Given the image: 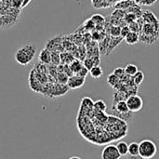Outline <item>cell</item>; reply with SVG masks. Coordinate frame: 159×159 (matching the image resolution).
Segmentation results:
<instances>
[{
	"label": "cell",
	"instance_id": "obj_1",
	"mask_svg": "<svg viewBox=\"0 0 159 159\" xmlns=\"http://www.w3.org/2000/svg\"><path fill=\"white\" fill-rule=\"evenodd\" d=\"M35 54H36V47L33 44H26L25 46L20 48L16 51L14 55V59L20 65L26 66L30 62H32V61L35 57Z\"/></svg>",
	"mask_w": 159,
	"mask_h": 159
},
{
	"label": "cell",
	"instance_id": "obj_2",
	"mask_svg": "<svg viewBox=\"0 0 159 159\" xmlns=\"http://www.w3.org/2000/svg\"><path fill=\"white\" fill-rule=\"evenodd\" d=\"M139 156L143 159H152L157 153V147L151 140H143L140 143Z\"/></svg>",
	"mask_w": 159,
	"mask_h": 159
},
{
	"label": "cell",
	"instance_id": "obj_3",
	"mask_svg": "<svg viewBox=\"0 0 159 159\" xmlns=\"http://www.w3.org/2000/svg\"><path fill=\"white\" fill-rule=\"evenodd\" d=\"M127 104L130 113H137L141 111L143 107V101L138 95H130L127 99Z\"/></svg>",
	"mask_w": 159,
	"mask_h": 159
},
{
	"label": "cell",
	"instance_id": "obj_4",
	"mask_svg": "<svg viewBox=\"0 0 159 159\" xmlns=\"http://www.w3.org/2000/svg\"><path fill=\"white\" fill-rule=\"evenodd\" d=\"M121 156L114 144H109L102 149V159H120Z\"/></svg>",
	"mask_w": 159,
	"mask_h": 159
},
{
	"label": "cell",
	"instance_id": "obj_5",
	"mask_svg": "<svg viewBox=\"0 0 159 159\" xmlns=\"http://www.w3.org/2000/svg\"><path fill=\"white\" fill-rule=\"evenodd\" d=\"M46 48H48L49 51H58L60 53L64 51V48L62 47V38L61 37H55L51 40H49L47 44H46Z\"/></svg>",
	"mask_w": 159,
	"mask_h": 159
},
{
	"label": "cell",
	"instance_id": "obj_6",
	"mask_svg": "<svg viewBox=\"0 0 159 159\" xmlns=\"http://www.w3.org/2000/svg\"><path fill=\"white\" fill-rule=\"evenodd\" d=\"M85 81H86V78L74 75L73 76L69 77L67 86L70 89H76L83 87V85L85 84Z\"/></svg>",
	"mask_w": 159,
	"mask_h": 159
},
{
	"label": "cell",
	"instance_id": "obj_7",
	"mask_svg": "<svg viewBox=\"0 0 159 159\" xmlns=\"http://www.w3.org/2000/svg\"><path fill=\"white\" fill-rule=\"evenodd\" d=\"M29 85H30V88H31L34 91L38 92V93H41L44 85H42V84L38 81V79L36 78L34 69L31 71V74H30V76H29Z\"/></svg>",
	"mask_w": 159,
	"mask_h": 159
},
{
	"label": "cell",
	"instance_id": "obj_8",
	"mask_svg": "<svg viewBox=\"0 0 159 159\" xmlns=\"http://www.w3.org/2000/svg\"><path fill=\"white\" fill-rule=\"evenodd\" d=\"M70 89L68 88L67 85H62L59 83H55L52 86V90H51V98L52 97H58V96H62L67 93V91Z\"/></svg>",
	"mask_w": 159,
	"mask_h": 159
},
{
	"label": "cell",
	"instance_id": "obj_9",
	"mask_svg": "<svg viewBox=\"0 0 159 159\" xmlns=\"http://www.w3.org/2000/svg\"><path fill=\"white\" fill-rule=\"evenodd\" d=\"M101 63V60H100V56H95V57H87L84 61H83V65L89 71L91 68H93L94 66H98Z\"/></svg>",
	"mask_w": 159,
	"mask_h": 159
},
{
	"label": "cell",
	"instance_id": "obj_10",
	"mask_svg": "<svg viewBox=\"0 0 159 159\" xmlns=\"http://www.w3.org/2000/svg\"><path fill=\"white\" fill-rule=\"evenodd\" d=\"M38 60L40 62H42L44 64H47V65L50 64L51 63V51H49L48 48H44L38 55Z\"/></svg>",
	"mask_w": 159,
	"mask_h": 159
},
{
	"label": "cell",
	"instance_id": "obj_11",
	"mask_svg": "<svg viewBox=\"0 0 159 159\" xmlns=\"http://www.w3.org/2000/svg\"><path fill=\"white\" fill-rule=\"evenodd\" d=\"M75 60V56L68 51H63L61 53V64H71Z\"/></svg>",
	"mask_w": 159,
	"mask_h": 159
},
{
	"label": "cell",
	"instance_id": "obj_12",
	"mask_svg": "<svg viewBox=\"0 0 159 159\" xmlns=\"http://www.w3.org/2000/svg\"><path fill=\"white\" fill-rule=\"evenodd\" d=\"M123 37L121 36H118V37H114V36H111L110 37V43H109V47H108V49H107V52H106V55L110 54L119 44L121 41H123Z\"/></svg>",
	"mask_w": 159,
	"mask_h": 159
},
{
	"label": "cell",
	"instance_id": "obj_13",
	"mask_svg": "<svg viewBox=\"0 0 159 159\" xmlns=\"http://www.w3.org/2000/svg\"><path fill=\"white\" fill-rule=\"evenodd\" d=\"M136 6V3L134 0H124V1H120L116 5V9H122V10H126L128 8H130L132 7Z\"/></svg>",
	"mask_w": 159,
	"mask_h": 159
},
{
	"label": "cell",
	"instance_id": "obj_14",
	"mask_svg": "<svg viewBox=\"0 0 159 159\" xmlns=\"http://www.w3.org/2000/svg\"><path fill=\"white\" fill-rule=\"evenodd\" d=\"M124 39L127 42V44H129V45H135V44H137L140 41V35H139L138 33L130 32Z\"/></svg>",
	"mask_w": 159,
	"mask_h": 159
},
{
	"label": "cell",
	"instance_id": "obj_15",
	"mask_svg": "<svg viewBox=\"0 0 159 159\" xmlns=\"http://www.w3.org/2000/svg\"><path fill=\"white\" fill-rule=\"evenodd\" d=\"M116 148L121 157H126L129 155V144L125 142H118L116 143Z\"/></svg>",
	"mask_w": 159,
	"mask_h": 159
},
{
	"label": "cell",
	"instance_id": "obj_16",
	"mask_svg": "<svg viewBox=\"0 0 159 159\" xmlns=\"http://www.w3.org/2000/svg\"><path fill=\"white\" fill-rule=\"evenodd\" d=\"M69 66H70L72 72L74 73V75H76V74L82 69V67H83L84 65H83L82 61H80V60H78V59H75L71 64H69Z\"/></svg>",
	"mask_w": 159,
	"mask_h": 159
},
{
	"label": "cell",
	"instance_id": "obj_17",
	"mask_svg": "<svg viewBox=\"0 0 159 159\" xmlns=\"http://www.w3.org/2000/svg\"><path fill=\"white\" fill-rule=\"evenodd\" d=\"M140 151V145L138 143H131L129 144V155L130 157H138Z\"/></svg>",
	"mask_w": 159,
	"mask_h": 159
},
{
	"label": "cell",
	"instance_id": "obj_18",
	"mask_svg": "<svg viewBox=\"0 0 159 159\" xmlns=\"http://www.w3.org/2000/svg\"><path fill=\"white\" fill-rule=\"evenodd\" d=\"M89 74H90V75H91L93 78L97 79V78H100V77H102V76L103 75V70H102V68L101 67V65L94 66L93 68H91V69L89 70Z\"/></svg>",
	"mask_w": 159,
	"mask_h": 159
},
{
	"label": "cell",
	"instance_id": "obj_19",
	"mask_svg": "<svg viewBox=\"0 0 159 159\" xmlns=\"http://www.w3.org/2000/svg\"><path fill=\"white\" fill-rule=\"evenodd\" d=\"M93 109L97 112H100V113H104L107 109V105L106 103L102 101V100H98L97 102H94V107Z\"/></svg>",
	"mask_w": 159,
	"mask_h": 159
},
{
	"label": "cell",
	"instance_id": "obj_20",
	"mask_svg": "<svg viewBox=\"0 0 159 159\" xmlns=\"http://www.w3.org/2000/svg\"><path fill=\"white\" fill-rule=\"evenodd\" d=\"M132 80H133V83L135 84V86L139 87L140 85H142V83L144 80V74H143V71H138L137 74L132 76Z\"/></svg>",
	"mask_w": 159,
	"mask_h": 159
},
{
	"label": "cell",
	"instance_id": "obj_21",
	"mask_svg": "<svg viewBox=\"0 0 159 159\" xmlns=\"http://www.w3.org/2000/svg\"><path fill=\"white\" fill-rule=\"evenodd\" d=\"M125 73L127 75L132 77L133 75H135L137 74V72L139 71L138 70V67L135 65V64H128L125 68Z\"/></svg>",
	"mask_w": 159,
	"mask_h": 159
},
{
	"label": "cell",
	"instance_id": "obj_22",
	"mask_svg": "<svg viewBox=\"0 0 159 159\" xmlns=\"http://www.w3.org/2000/svg\"><path fill=\"white\" fill-rule=\"evenodd\" d=\"M107 82H108V84L112 87V88H114V89H116L118 85H119V83L121 82V80L116 75H114V74H111L109 76H108V79H107Z\"/></svg>",
	"mask_w": 159,
	"mask_h": 159
},
{
	"label": "cell",
	"instance_id": "obj_23",
	"mask_svg": "<svg viewBox=\"0 0 159 159\" xmlns=\"http://www.w3.org/2000/svg\"><path fill=\"white\" fill-rule=\"evenodd\" d=\"M90 20L95 23L96 26H102V25L104 24V22H105L104 17L102 16V15H100V14H95V15H93V16L90 18Z\"/></svg>",
	"mask_w": 159,
	"mask_h": 159
},
{
	"label": "cell",
	"instance_id": "obj_24",
	"mask_svg": "<svg viewBox=\"0 0 159 159\" xmlns=\"http://www.w3.org/2000/svg\"><path fill=\"white\" fill-rule=\"evenodd\" d=\"M34 71L40 74H45V75H48V65L44 64L42 62H38L34 65Z\"/></svg>",
	"mask_w": 159,
	"mask_h": 159
},
{
	"label": "cell",
	"instance_id": "obj_25",
	"mask_svg": "<svg viewBox=\"0 0 159 159\" xmlns=\"http://www.w3.org/2000/svg\"><path fill=\"white\" fill-rule=\"evenodd\" d=\"M52 65L58 66L61 64V53L58 51H52L51 52V63Z\"/></svg>",
	"mask_w": 159,
	"mask_h": 159
},
{
	"label": "cell",
	"instance_id": "obj_26",
	"mask_svg": "<svg viewBox=\"0 0 159 159\" xmlns=\"http://www.w3.org/2000/svg\"><path fill=\"white\" fill-rule=\"evenodd\" d=\"M94 107V102L90 98H83L81 102V108H87L89 110H92Z\"/></svg>",
	"mask_w": 159,
	"mask_h": 159
},
{
	"label": "cell",
	"instance_id": "obj_27",
	"mask_svg": "<svg viewBox=\"0 0 159 159\" xmlns=\"http://www.w3.org/2000/svg\"><path fill=\"white\" fill-rule=\"evenodd\" d=\"M120 34H121V26L111 25L109 29V35L114 36V37H118L120 36Z\"/></svg>",
	"mask_w": 159,
	"mask_h": 159
},
{
	"label": "cell",
	"instance_id": "obj_28",
	"mask_svg": "<svg viewBox=\"0 0 159 159\" xmlns=\"http://www.w3.org/2000/svg\"><path fill=\"white\" fill-rule=\"evenodd\" d=\"M68 79H69V76L66 74H64V73H59L57 75V77H56L57 83L62 84V85H67Z\"/></svg>",
	"mask_w": 159,
	"mask_h": 159
},
{
	"label": "cell",
	"instance_id": "obj_29",
	"mask_svg": "<svg viewBox=\"0 0 159 159\" xmlns=\"http://www.w3.org/2000/svg\"><path fill=\"white\" fill-rule=\"evenodd\" d=\"M113 74L114 75H116L120 80L121 79H123L127 75H126V73H125V69L124 68H122V67H117V68H116L115 70H114V72H113Z\"/></svg>",
	"mask_w": 159,
	"mask_h": 159
},
{
	"label": "cell",
	"instance_id": "obj_30",
	"mask_svg": "<svg viewBox=\"0 0 159 159\" xmlns=\"http://www.w3.org/2000/svg\"><path fill=\"white\" fill-rule=\"evenodd\" d=\"M130 32H131V31H130V29H129V26L125 25V26L121 27V34H120V36L123 37V38H125Z\"/></svg>",
	"mask_w": 159,
	"mask_h": 159
},
{
	"label": "cell",
	"instance_id": "obj_31",
	"mask_svg": "<svg viewBox=\"0 0 159 159\" xmlns=\"http://www.w3.org/2000/svg\"><path fill=\"white\" fill-rule=\"evenodd\" d=\"M89 74V71L85 67V66H83L82 67V69L76 74V75H78V76H81V77H84V78H86V76L88 75Z\"/></svg>",
	"mask_w": 159,
	"mask_h": 159
},
{
	"label": "cell",
	"instance_id": "obj_32",
	"mask_svg": "<svg viewBox=\"0 0 159 159\" xmlns=\"http://www.w3.org/2000/svg\"><path fill=\"white\" fill-rule=\"evenodd\" d=\"M157 1V0H146V2H145V5H147V6H150V5H153V4H155Z\"/></svg>",
	"mask_w": 159,
	"mask_h": 159
},
{
	"label": "cell",
	"instance_id": "obj_33",
	"mask_svg": "<svg viewBox=\"0 0 159 159\" xmlns=\"http://www.w3.org/2000/svg\"><path fill=\"white\" fill-rule=\"evenodd\" d=\"M69 159H81L80 157H72L71 158H69Z\"/></svg>",
	"mask_w": 159,
	"mask_h": 159
},
{
	"label": "cell",
	"instance_id": "obj_34",
	"mask_svg": "<svg viewBox=\"0 0 159 159\" xmlns=\"http://www.w3.org/2000/svg\"><path fill=\"white\" fill-rule=\"evenodd\" d=\"M125 157L124 159H130V157H129H129H127V156H126V157Z\"/></svg>",
	"mask_w": 159,
	"mask_h": 159
}]
</instances>
